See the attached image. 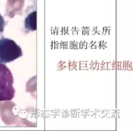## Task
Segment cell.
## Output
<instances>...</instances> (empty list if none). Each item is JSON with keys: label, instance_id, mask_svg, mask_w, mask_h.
<instances>
[{"label": "cell", "instance_id": "277c9868", "mask_svg": "<svg viewBox=\"0 0 133 131\" xmlns=\"http://www.w3.org/2000/svg\"><path fill=\"white\" fill-rule=\"evenodd\" d=\"M5 26V21L4 20L3 17H2L1 14H0V33L3 31L4 28Z\"/></svg>", "mask_w": 133, "mask_h": 131}, {"label": "cell", "instance_id": "3957f363", "mask_svg": "<svg viewBox=\"0 0 133 131\" xmlns=\"http://www.w3.org/2000/svg\"><path fill=\"white\" fill-rule=\"evenodd\" d=\"M24 28L28 31L37 30V10L26 11V16L24 19Z\"/></svg>", "mask_w": 133, "mask_h": 131}, {"label": "cell", "instance_id": "6da1fadb", "mask_svg": "<svg viewBox=\"0 0 133 131\" xmlns=\"http://www.w3.org/2000/svg\"><path fill=\"white\" fill-rule=\"evenodd\" d=\"M12 72L4 63H0V101H10L15 96Z\"/></svg>", "mask_w": 133, "mask_h": 131}, {"label": "cell", "instance_id": "7a4b0ae2", "mask_svg": "<svg viewBox=\"0 0 133 131\" xmlns=\"http://www.w3.org/2000/svg\"><path fill=\"white\" fill-rule=\"evenodd\" d=\"M22 56L21 47L14 40L5 37L0 38V63H10Z\"/></svg>", "mask_w": 133, "mask_h": 131}]
</instances>
